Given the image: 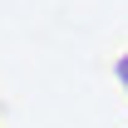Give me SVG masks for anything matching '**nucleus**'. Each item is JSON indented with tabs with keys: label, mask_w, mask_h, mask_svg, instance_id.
Wrapping results in <instances>:
<instances>
[{
	"label": "nucleus",
	"mask_w": 128,
	"mask_h": 128,
	"mask_svg": "<svg viewBox=\"0 0 128 128\" xmlns=\"http://www.w3.org/2000/svg\"><path fill=\"white\" fill-rule=\"evenodd\" d=\"M118 74H123V84H128V59H123V64H118Z\"/></svg>",
	"instance_id": "obj_1"
}]
</instances>
